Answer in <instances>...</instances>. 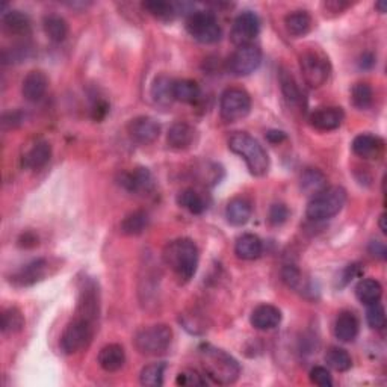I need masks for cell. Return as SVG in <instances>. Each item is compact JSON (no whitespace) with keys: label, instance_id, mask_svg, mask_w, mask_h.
Masks as SVG:
<instances>
[{"label":"cell","instance_id":"cell-1","mask_svg":"<svg viewBox=\"0 0 387 387\" xmlns=\"http://www.w3.org/2000/svg\"><path fill=\"white\" fill-rule=\"evenodd\" d=\"M200 253L196 242L189 238L171 241L163 250V262L182 282H189L197 272Z\"/></svg>","mask_w":387,"mask_h":387},{"label":"cell","instance_id":"cell-2","mask_svg":"<svg viewBox=\"0 0 387 387\" xmlns=\"http://www.w3.org/2000/svg\"><path fill=\"white\" fill-rule=\"evenodd\" d=\"M200 356L203 370L212 381L224 386L238 381L239 374H241V366H239L236 358L212 345H201Z\"/></svg>","mask_w":387,"mask_h":387},{"label":"cell","instance_id":"cell-3","mask_svg":"<svg viewBox=\"0 0 387 387\" xmlns=\"http://www.w3.org/2000/svg\"><path fill=\"white\" fill-rule=\"evenodd\" d=\"M228 149L245 161L253 176H265L270 170V156L263 145L247 132H235L228 138Z\"/></svg>","mask_w":387,"mask_h":387},{"label":"cell","instance_id":"cell-4","mask_svg":"<svg viewBox=\"0 0 387 387\" xmlns=\"http://www.w3.org/2000/svg\"><path fill=\"white\" fill-rule=\"evenodd\" d=\"M346 203V191L342 187H331L313 197L307 206V218L313 221H326L336 217Z\"/></svg>","mask_w":387,"mask_h":387},{"label":"cell","instance_id":"cell-5","mask_svg":"<svg viewBox=\"0 0 387 387\" xmlns=\"http://www.w3.org/2000/svg\"><path fill=\"white\" fill-rule=\"evenodd\" d=\"M171 340L173 330L167 324H156L138 331L133 344L143 356H159L170 348Z\"/></svg>","mask_w":387,"mask_h":387},{"label":"cell","instance_id":"cell-6","mask_svg":"<svg viewBox=\"0 0 387 387\" xmlns=\"http://www.w3.org/2000/svg\"><path fill=\"white\" fill-rule=\"evenodd\" d=\"M94 322L85 318L76 316L67 327L64 328L61 336V348L66 354H76L87 348L94 336Z\"/></svg>","mask_w":387,"mask_h":387},{"label":"cell","instance_id":"cell-7","mask_svg":"<svg viewBox=\"0 0 387 387\" xmlns=\"http://www.w3.org/2000/svg\"><path fill=\"white\" fill-rule=\"evenodd\" d=\"M300 68L304 82L310 88H319L326 84L330 78L331 66L330 61L322 52L309 50L300 57Z\"/></svg>","mask_w":387,"mask_h":387},{"label":"cell","instance_id":"cell-8","mask_svg":"<svg viewBox=\"0 0 387 387\" xmlns=\"http://www.w3.org/2000/svg\"><path fill=\"white\" fill-rule=\"evenodd\" d=\"M251 110V97L242 88H227L219 98V112L224 122L235 123Z\"/></svg>","mask_w":387,"mask_h":387},{"label":"cell","instance_id":"cell-9","mask_svg":"<svg viewBox=\"0 0 387 387\" xmlns=\"http://www.w3.org/2000/svg\"><path fill=\"white\" fill-rule=\"evenodd\" d=\"M187 29L194 40L203 44L218 43L223 35L217 17L209 11L192 13L187 20Z\"/></svg>","mask_w":387,"mask_h":387},{"label":"cell","instance_id":"cell-10","mask_svg":"<svg viewBox=\"0 0 387 387\" xmlns=\"http://www.w3.org/2000/svg\"><path fill=\"white\" fill-rule=\"evenodd\" d=\"M261 64H262V50L254 44H248L236 49V52L230 57L227 67L233 76L242 78L254 73L261 67Z\"/></svg>","mask_w":387,"mask_h":387},{"label":"cell","instance_id":"cell-11","mask_svg":"<svg viewBox=\"0 0 387 387\" xmlns=\"http://www.w3.org/2000/svg\"><path fill=\"white\" fill-rule=\"evenodd\" d=\"M261 32V20L254 13L245 11L239 14L232 26V31H230V40L238 48H242V45L251 44L253 40Z\"/></svg>","mask_w":387,"mask_h":387},{"label":"cell","instance_id":"cell-12","mask_svg":"<svg viewBox=\"0 0 387 387\" xmlns=\"http://www.w3.org/2000/svg\"><path fill=\"white\" fill-rule=\"evenodd\" d=\"M100 313V300H98V286L94 280H85L82 284L79 292V302L76 316L85 318L91 322H94L98 318Z\"/></svg>","mask_w":387,"mask_h":387},{"label":"cell","instance_id":"cell-13","mask_svg":"<svg viewBox=\"0 0 387 387\" xmlns=\"http://www.w3.org/2000/svg\"><path fill=\"white\" fill-rule=\"evenodd\" d=\"M127 132L135 143L147 145L158 140L161 135V126L154 118L143 115L133 118L127 124Z\"/></svg>","mask_w":387,"mask_h":387},{"label":"cell","instance_id":"cell-14","mask_svg":"<svg viewBox=\"0 0 387 387\" xmlns=\"http://www.w3.org/2000/svg\"><path fill=\"white\" fill-rule=\"evenodd\" d=\"M345 119V112L342 108H321L310 117V124L322 132L336 131L342 126Z\"/></svg>","mask_w":387,"mask_h":387},{"label":"cell","instance_id":"cell-15","mask_svg":"<svg viewBox=\"0 0 387 387\" xmlns=\"http://www.w3.org/2000/svg\"><path fill=\"white\" fill-rule=\"evenodd\" d=\"M45 272H48V262L44 259H36L14 272L11 275V282L15 286H32V284L44 279Z\"/></svg>","mask_w":387,"mask_h":387},{"label":"cell","instance_id":"cell-16","mask_svg":"<svg viewBox=\"0 0 387 387\" xmlns=\"http://www.w3.org/2000/svg\"><path fill=\"white\" fill-rule=\"evenodd\" d=\"M119 185L129 192H150L154 188V179L149 168L138 167L131 173H124Z\"/></svg>","mask_w":387,"mask_h":387},{"label":"cell","instance_id":"cell-17","mask_svg":"<svg viewBox=\"0 0 387 387\" xmlns=\"http://www.w3.org/2000/svg\"><path fill=\"white\" fill-rule=\"evenodd\" d=\"M49 87V79L40 70L29 71L23 79L22 93L27 101H38L44 97Z\"/></svg>","mask_w":387,"mask_h":387},{"label":"cell","instance_id":"cell-18","mask_svg":"<svg viewBox=\"0 0 387 387\" xmlns=\"http://www.w3.org/2000/svg\"><path fill=\"white\" fill-rule=\"evenodd\" d=\"M97 362L106 372H117L126 363V351L122 345L109 344L100 349Z\"/></svg>","mask_w":387,"mask_h":387},{"label":"cell","instance_id":"cell-19","mask_svg":"<svg viewBox=\"0 0 387 387\" xmlns=\"http://www.w3.org/2000/svg\"><path fill=\"white\" fill-rule=\"evenodd\" d=\"M250 322L256 330H272L282 322V312L271 304H262L253 310Z\"/></svg>","mask_w":387,"mask_h":387},{"label":"cell","instance_id":"cell-20","mask_svg":"<svg viewBox=\"0 0 387 387\" xmlns=\"http://www.w3.org/2000/svg\"><path fill=\"white\" fill-rule=\"evenodd\" d=\"M383 147H384V143L381 138L371 133L358 135L353 141V152L363 159L379 158L383 152Z\"/></svg>","mask_w":387,"mask_h":387},{"label":"cell","instance_id":"cell-21","mask_svg":"<svg viewBox=\"0 0 387 387\" xmlns=\"http://www.w3.org/2000/svg\"><path fill=\"white\" fill-rule=\"evenodd\" d=\"M279 80L282 93L291 106L300 109L306 106V98H304L302 91L300 89L297 80L291 75V71H288L286 68H280Z\"/></svg>","mask_w":387,"mask_h":387},{"label":"cell","instance_id":"cell-22","mask_svg":"<svg viewBox=\"0 0 387 387\" xmlns=\"http://www.w3.org/2000/svg\"><path fill=\"white\" fill-rule=\"evenodd\" d=\"M251 203L245 197H235L228 201L226 207V218L232 226L241 227L245 226L251 218Z\"/></svg>","mask_w":387,"mask_h":387},{"label":"cell","instance_id":"cell-23","mask_svg":"<svg viewBox=\"0 0 387 387\" xmlns=\"http://www.w3.org/2000/svg\"><path fill=\"white\" fill-rule=\"evenodd\" d=\"M52 158V147L48 141H38L32 149L23 156V167L27 170L38 171L49 163Z\"/></svg>","mask_w":387,"mask_h":387},{"label":"cell","instance_id":"cell-24","mask_svg":"<svg viewBox=\"0 0 387 387\" xmlns=\"http://www.w3.org/2000/svg\"><path fill=\"white\" fill-rule=\"evenodd\" d=\"M358 319L353 312H342L335 322V336L340 342H353L358 335Z\"/></svg>","mask_w":387,"mask_h":387},{"label":"cell","instance_id":"cell-25","mask_svg":"<svg viewBox=\"0 0 387 387\" xmlns=\"http://www.w3.org/2000/svg\"><path fill=\"white\" fill-rule=\"evenodd\" d=\"M196 131L188 123H176L170 127L167 135V143L174 150H187L194 143Z\"/></svg>","mask_w":387,"mask_h":387},{"label":"cell","instance_id":"cell-26","mask_svg":"<svg viewBox=\"0 0 387 387\" xmlns=\"http://www.w3.org/2000/svg\"><path fill=\"white\" fill-rule=\"evenodd\" d=\"M235 253L242 261H256L259 259L263 253V244L259 236L247 233L242 235L236 241L235 245Z\"/></svg>","mask_w":387,"mask_h":387},{"label":"cell","instance_id":"cell-27","mask_svg":"<svg viewBox=\"0 0 387 387\" xmlns=\"http://www.w3.org/2000/svg\"><path fill=\"white\" fill-rule=\"evenodd\" d=\"M2 23L5 31L11 35L23 36L31 32V18L27 14L11 9V11L3 13Z\"/></svg>","mask_w":387,"mask_h":387},{"label":"cell","instance_id":"cell-28","mask_svg":"<svg viewBox=\"0 0 387 387\" xmlns=\"http://www.w3.org/2000/svg\"><path fill=\"white\" fill-rule=\"evenodd\" d=\"M173 85H174V80L165 75H161L159 78L154 79L152 85V97L156 105L167 108L173 103L174 101Z\"/></svg>","mask_w":387,"mask_h":387},{"label":"cell","instance_id":"cell-29","mask_svg":"<svg viewBox=\"0 0 387 387\" xmlns=\"http://www.w3.org/2000/svg\"><path fill=\"white\" fill-rule=\"evenodd\" d=\"M356 295L358 301L365 304V306H370V304L379 302L381 300L383 288L380 282H377L375 279H363L357 283Z\"/></svg>","mask_w":387,"mask_h":387},{"label":"cell","instance_id":"cell-30","mask_svg":"<svg viewBox=\"0 0 387 387\" xmlns=\"http://www.w3.org/2000/svg\"><path fill=\"white\" fill-rule=\"evenodd\" d=\"M43 27L45 35L49 36V40L53 43H62L67 38L68 35V24L64 20L61 15L57 14H49L44 17Z\"/></svg>","mask_w":387,"mask_h":387},{"label":"cell","instance_id":"cell-31","mask_svg":"<svg viewBox=\"0 0 387 387\" xmlns=\"http://www.w3.org/2000/svg\"><path fill=\"white\" fill-rule=\"evenodd\" d=\"M149 214L145 210H135L129 214L122 221V233L126 236H138L144 233V230L149 227Z\"/></svg>","mask_w":387,"mask_h":387},{"label":"cell","instance_id":"cell-32","mask_svg":"<svg viewBox=\"0 0 387 387\" xmlns=\"http://www.w3.org/2000/svg\"><path fill=\"white\" fill-rule=\"evenodd\" d=\"M173 94L174 100L182 101V103H196L200 97V87L196 80L179 79L174 80Z\"/></svg>","mask_w":387,"mask_h":387},{"label":"cell","instance_id":"cell-33","mask_svg":"<svg viewBox=\"0 0 387 387\" xmlns=\"http://www.w3.org/2000/svg\"><path fill=\"white\" fill-rule=\"evenodd\" d=\"M284 24H286L288 32L295 38H298V36L309 34L312 29V17L306 11H293L284 18Z\"/></svg>","mask_w":387,"mask_h":387},{"label":"cell","instance_id":"cell-34","mask_svg":"<svg viewBox=\"0 0 387 387\" xmlns=\"http://www.w3.org/2000/svg\"><path fill=\"white\" fill-rule=\"evenodd\" d=\"M327 188V177L316 168H309L301 176V189L307 196L315 197L316 194Z\"/></svg>","mask_w":387,"mask_h":387},{"label":"cell","instance_id":"cell-35","mask_svg":"<svg viewBox=\"0 0 387 387\" xmlns=\"http://www.w3.org/2000/svg\"><path fill=\"white\" fill-rule=\"evenodd\" d=\"M326 362L331 370H335L337 372H346L348 370H351L353 366L351 356L348 354L346 349L339 346L328 348V351L326 354Z\"/></svg>","mask_w":387,"mask_h":387},{"label":"cell","instance_id":"cell-36","mask_svg":"<svg viewBox=\"0 0 387 387\" xmlns=\"http://www.w3.org/2000/svg\"><path fill=\"white\" fill-rule=\"evenodd\" d=\"M177 203L179 206L183 209H187L188 212L194 215H200L206 210V201L203 198L197 191L194 189H185L182 191L177 196Z\"/></svg>","mask_w":387,"mask_h":387},{"label":"cell","instance_id":"cell-37","mask_svg":"<svg viewBox=\"0 0 387 387\" xmlns=\"http://www.w3.org/2000/svg\"><path fill=\"white\" fill-rule=\"evenodd\" d=\"M167 365L165 363H152L143 367L140 374V381L147 387H159L163 384V375Z\"/></svg>","mask_w":387,"mask_h":387},{"label":"cell","instance_id":"cell-38","mask_svg":"<svg viewBox=\"0 0 387 387\" xmlns=\"http://www.w3.org/2000/svg\"><path fill=\"white\" fill-rule=\"evenodd\" d=\"M24 327L23 313L17 307H9L2 313V331L8 333H18Z\"/></svg>","mask_w":387,"mask_h":387},{"label":"cell","instance_id":"cell-39","mask_svg":"<svg viewBox=\"0 0 387 387\" xmlns=\"http://www.w3.org/2000/svg\"><path fill=\"white\" fill-rule=\"evenodd\" d=\"M351 98H353V103L356 108L367 109L372 105V98H374L372 88L367 84H362V82L360 84H356L353 87Z\"/></svg>","mask_w":387,"mask_h":387},{"label":"cell","instance_id":"cell-40","mask_svg":"<svg viewBox=\"0 0 387 387\" xmlns=\"http://www.w3.org/2000/svg\"><path fill=\"white\" fill-rule=\"evenodd\" d=\"M366 321H367V324H370V327L374 330H381L386 326V312H384V307L380 301L367 306Z\"/></svg>","mask_w":387,"mask_h":387},{"label":"cell","instance_id":"cell-41","mask_svg":"<svg viewBox=\"0 0 387 387\" xmlns=\"http://www.w3.org/2000/svg\"><path fill=\"white\" fill-rule=\"evenodd\" d=\"M143 8L147 13L158 18H170L174 14V6L168 2H162V0H150V2H144Z\"/></svg>","mask_w":387,"mask_h":387},{"label":"cell","instance_id":"cell-42","mask_svg":"<svg viewBox=\"0 0 387 387\" xmlns=\"http://www.w3.org/2000/svg\"><path fill=\"white\" fill-rule=\"evenodd\" d=\"M29 53H31L29 45L17 44V45H14V48H11L9 50H5L3 54H2V58H3L5 64L22 62L23 59H26L27 57H29Z\"/></svg>","mask_w":387,"mask_h":387},{"label":"cell","instance_id":"cell-43","mask_svg":"<svg viewBox=\"0 0 387 387\" xmlns=\"http://www.w3.org/2000/svg\"><path fill=\"white\" fill-rule=\"evenodd\" d=\"M282 275H283L284 283H286L289 288H292V289H301V288L306 289V288H304V284H302V274L297 268V266L288 265L286 268L283 270Z\"/></svg>","mask_w":387,"mask_h":387},{"label":"cell","instance_id":"cell-44","mask_svg":"<svg viewBox=\"0 0 387 387\" xmlns=\"http://www.w3.org/2000/svg\"><path fill=\"white\" fill-rule=\"evenodd\" d=\"M310 381L316 386L321 387H330L333 386V379H331V375L328 372L327 367L324 366H315L310 371Z\"/></svg>","mask_w":387,"mask_h":387},{"label":"cell","instance_id":"cell-45","mask_svg":"<svg viewBox=\"0 0 387 387\" xmlns=\"http://www.w3.org/2000/svg\"><path fill=\"white\" fill-rule=\"evenodd\" d=\"M176 383L179 386H185V387H196V386H205L206 380L196 371H183L177 375Z\"/></svg>","mask_w":387,"mask_h":387},{"label":"cell","instance_id":"cell-46","mask_svg":"<svg viewBox=\"0 0 387 387\" xmlns=\"http://www.w3.org/2000/svg\"><path fill=\"white\" fill-rule=\"evenodd\" d=\"M289 217V209L282 205V203H277V205H272L270 209V223L272 226H282L283 223H286V219Z\"/></svg>","mask_w":387,"mask_h":387},{"label":"cell","instance_id":"cell-47","mask_svg":"<svg viewBox=\"0 0 387 387\" xmlns=\"http://www.w3.org/2000/svg\"><path fill=\"white\" fill-rule=\"evenodd\" d=\"M23 123V112L20 110H11V112L3 114V127L5 129H14Z\"/></svg>","mask_w":387,"mask_h":387},{"label":"cell","instance_id":"cell-48","mask_svg":"<svg viewBox=\"0 0 387 387\" xmlns=\"http://www.w3.org/2000/svg\"><path fill=\"white\" fill-rule=\"evenodd\" d=\"M370 253L377 257V259H381V261H386L387 257V248L384 245V242L381 241H372L370 244Z\"/></svg>","mask_w":387,"mask_h":387},{"label":"cell","instance_id":"cell-49","mask_svg":"<svg viewBox=\"0 0 387 387\" xmlns=\"http://www.w3.org/2000/svg\"><path fill=\"white\" fill-rule=\"evenodd\" d=\"M358 66H360L362 70H371L375 66V57L370 52L363 53L360 57V61H358Z\"/></svg>","mask_w":387,"mask_h":387},{"label":"cell","instance_id":"cell-50","mask_svg":"<svg viewBox=\"0 0 387 387\" xmlns=\"http://www.w3.org/2000/svg\"><path fill=\"white\" fill-rule=\"evenodd\" d=\"M108 109H109V106H108L106 101H101V100L97 101V105L93 109L94 119H103L105 115L108 114Z\"/></svg>","mask_w":387,"mask_h":387},{"label":"cell","instance_id":"cell-51","mask_svg":"<svg viewBox=\"0 0 387 387\" xmlns=\"http://www.w3.org/2000/svg\"><path fill=\"white\" fill-rule=\"evenodd\" d=\"M266 138H268L270 143L279 144V143L286 140V135H284V132H280V131H270L268 133H266Z\"/></svg>","mask_w":387,"mask_h":387},{"label":"cell","instance_id":"cell-52","mask_svg":"<svg viewBox=\"0 0 387 387\" xmlns=\"http://www.w3.org/2000/svg\"><path fill=\"white\" fill-rule=\"evenodd\" d=\"M375 8L379 9V13H380V14H384V13H386V9H387V2H386V0H381V2H377V3H375Z\"/></svg>","mask_w":387,"mask_h":387},{"label":"cell","instance_id":"cell-53","mask_svg":"<svg viewBox=\"0 0 387 387\" xmlns=\"http://www.w3.org/2000/svg\"><path fill=\"white\" fill-rule=\"evenodd\" d=\"M384 221H386V215L383 214V215L380 217V223H379V224H380V228H381V232H383V233L386 235V233H387V228H386V224H384Z\"/></svg>","mask_w":387,"mask_h":387}]
</instances>
